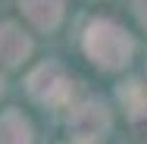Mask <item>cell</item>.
<instances>
[{
    "instance_id": "1",
    "label": "cell",
    "mask_w": 147,
    "mask_h": 144,
    "mask_svg": "<svg viewBox=\"0 0 147 144\" xmlns=\"http://www.w3.org/2000/svg\"><path fill=\"white\" fill-rule=\"evenodd\" d=\"M85 53L103 69H122L135 53V41L122 25L110 19H97L85 31Z\"/></svg>"
},
{
    "instance_id": "2",
    "label": "cell",
    "mask_w": 147,
    "mask_h": 144,
    "mask_svg": "<svg viewBox=\"0 0 147 144\" xmlns=\"http://www.w3.org/2000/svg\"><path fill=\"white\" fill-rule=\"evenodd\" d=\"M28 94L34 100H41V103L63 107L72 97V82L66 78V72L57 63H44V66H38L28 75Z\"/></svg>"
},
{
    "instance_id": "3",
    "label": "cell",
    "mask_w": 147,
    "mask_h": 144,
    "mask_svg": "<svg viewBox=\"0 0 147 144\" xmlns=\"http://www.w3.org/2000/svg\"><path fill=\"white\" fill-rule=\"evenodd\" d=\"M69 132H72V141H82V144H97L100 138H107V132H110L107 107L97 100H85L69 116Z\"/></svg>"
},
{
    "instance_id": "4",
    "label": "cell",
    "mask_w": 147,
    "mask_h": 144,
    "mask_svg": "<svg viewBox=\"0 0 147 144\" xmlns=\"http://www.w3.org/2000/svg\"><path fill=\"white\" fill-rule=\"evenodd\" d=\"M31 53V38L19 25L3 22L0 25V63L3 66H19L22 59H28Z\"/></svg>"
},
{
    "instance_id": "5",
    "label": "cell",
    "mask_w": 147,
    "mask_h": 144,
    "mask_svg": "<svg viewBox=\"0 0 147 144\" xmlns=\"http://www.w3.org/2000/svg\"><path fill=\"white\" fill-rule=\"evenodd\" d=\"M22 9L44 31H53L63 19V0H22Z\"/></svg>"
},
{
    "instance_id": "6",
    "label": "cell",
    "mask_w": 147,
    "mask_h": 144,
    "mask_svg": "<svg viewBox=\"0 0 147 144\" xmlns=\"http://www.w3.org/2000/svg\"><path fill=\"white\" fill-rule=\"evenodd\" d=\"M31 125L19 110H6L0 116V144H31Z\"/></svg>"
},
{
    "instance_id": "7",
    "label": "cell",
    "mask_w": 147,
    "mask_h": 144,
    "mask_svg": "<svg viewBox=\"0 0 147 144\" xmlns=\"http://www.w3.org/2000/svg\"><path fill=\"white\" fill-rule=\"evenodd\" d=\"M135 13H138V19H141V25L147 28V0H135Z\"/></svg>"
},
{
    "instance_id": "8",
    "label": "cell",
    "mask_w": 147,
    "mask_h": 144,
    "mask_svg": "<svg viewBox=\"0 0 147 144\" xmlns=\"http://www.w3.org/2000/svg\"><path fill=\"white\" fill-rule=\"evenodd\" d=\"M69 144H82V141H69Z\"/></svg>"
},
{
    "instance_id": "9",
    "label": "cell",
    "mask_w": 147,
    "mask_h": 144,
    "mask_svg": "<svg viewBox=\"0 0 147 144\" xmlns=\"http://www.w3.org/2000/svg\"><path fill=\"white\" fill-rule=\"evenodd\" d=\"M0 91H3V82H0Z\"/></svg>"
}]
</instances>
